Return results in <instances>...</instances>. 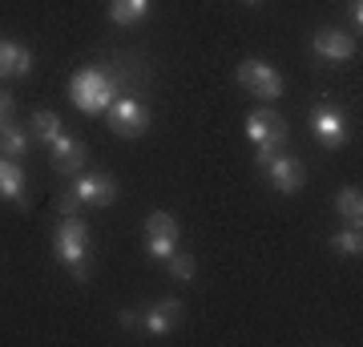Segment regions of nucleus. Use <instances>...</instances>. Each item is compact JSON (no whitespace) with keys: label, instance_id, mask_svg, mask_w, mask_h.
I'll list each match as a JSON object with an SVG mask.
<instances>
[{"label":"nucleus","instance_id":"nucleus-1","mask_svg":"<svg viewBox=\"0 0 363 347\" xmlns=\"http://www.w3.org/2000/svg\"><path fill=\"white\" fill-rule=\"evenodd\" d=\"M69 97H73V105H77L81 114H105V109L113 105V97H121V89H117L113 73L89 65V69H77V73H73Z\"/></svg>","mask_w":363,"mask_h":347},{"label":"nucleus","instance_id":"nucleus-2","mask_svg":"<svg viewBox=\"0 0 363 347\" xmlns=\"http://www.w3.org/2000/svg\"><path fill=\"white\" fill-rule=\"evenodd\" d=\"M247 138L255 142V162L262 166L271 154L283 150L291 133H286V121L274 114V109H255V114L247 117Z\"/></svg>","mask_w":363,"mask_h":347},{"label":"nucleus","instance_id":"nucleus-3","mask_svg":"<svg viewBox=\"0 0 363 347\" xmlns=\"http://www.w3.org/2000/svg\"><path fill=\"white\" fill-rule=\"evenodd\" d=\"M52 255L61 258L65 267H81L89 258V226L77 214H61L57 231H52Z\"/></svg>","mask_w":363,"mask_h":347},{"label":"nucleus","instance_id":"nucleus-4","mask_svg":"<svg viewBox=\"0 0 363 347\" xmlns=\"http://www.w3.org/2000/svg\"><path fill=\"white\" fill-rule=\"evenodd\" d=\"M105 117H109V129L121 133V138H142L145 129H150V109L138 97H130V93L113 97V105L105 109Z\"/></svg>","mask_w":363,"mask_h":347},{"label":"nucleus","instance_id":"nucleus-5","mask_svg":"<svg viewBox=\"0 0 363 347\" xmlns=\"http://www.w3.org/2000/svg\"><path fill=\"white\" fill-rule=\"evenodd\" d=\"M311 133L323 150H339V145L347 142V117H343V109L331 101L311 105Z\"/></svg>","mask_w":363,"mask_h":347},{"label":"nucleus","instance_id":"nucleus-6","mask_svg":"<svg viewBox=\"0 0 363 347\" xmlns=\"http://www.w3.org/2000/svg\"><path fill=\"white\" fill-rule=\"evenodd\" d=\"M234 77H238V85L247 93H255V97H262V101H274L279 93H283V77H279V69L267 61H242L238 69H234Z\"/></svg>","mask_w":363,"mask_h":347},{"label":"nucleus","instance_id":"nucleus-7","mask_svg":"<svg viewBox=\"0 0 363 347\" xmlns=\"http://www.w3.org/2000/svg\"><path fill=\"white\" fill-rule=\"evenodd\" d=\"M262 174H267V182H271L279 194H298L303 190V182H307V170H303V162L298 158H291V154H271L267 162H262Z\"/></svg>","mask_w":363,"mask_h":347},{"label":"nucleus","instance_id":"nucleus-8","mask_svg":"<svg viewBox=\"0 0 363 347\" xmlns=\"http://www.w3.org/2000/svg\"><path fill=\"white\" fill-rule=\"evenodd\" d=\"M174 246H178V222H174V214L154 210V214L145 219V250L166 263V258L174 255Z\"/></svg>","mask_w":363,"mask_h":347},{"label":"nucleus","instance_id":"nucleus-9","mask_svg":"<svg viewBox=\"0 0 363 347\" xmlns=\"http://www.w3.org/2000/svg\"><path fill=\"white\" fill-rule=\"evenodd\" d=\"M69 194L81 206H113L117 202V178H109V174H81Z\"/></svg>","mask_w":363,"mask_h":347},{"label":"nucleus","instance_id":"nucleus-10","mask_svg":"<svg viewBox=\"0 0 363 347\" xmlns=\"http://www.w3.org/2000/svg\"><path fill=\"white\" fill-rule=\"evenodd\" d=\"M49 158H52V166L61 170V174H81V166L89 162V150H85L77 138L61 133V138H52L49 142Z\"/></svg>","mask_w":363,"mask_h":347},{"label":"nucleus","instance_id":"nucleus-11","mask_svg":"<svg viewBox=\"0 0 363 347\" xmlns=\"http://www.w3.org/2000/svg\"><path fill=\"white\" fill-rule=\"evenodd\" d=\"M311 49H315V57H323V61H351V57H355V40H351V33L323 28V33L311 37Z\"/></svg>","mask_w":363,"mask_h":347},{"label":"nucleus","instance_id":"nucleus-12","mask_svg":"<svg viewBox=\"0 0 363 347\" xmlns=\"http://www.w3.org/2000/svg\"><path fill=\"white\" fill-rule=\"evenodd\" d=\"M182 303L178 299H166V303H154V307H145V315L138 323H142L150 335H169L174 327H178V319H182Z\"/></svg>","mask_w":363,"mask_h":347},{"label":"nucleus","instance_id":"nucleus-13","mask_svg":"<svg viewBox=\"0 0 363 347\" xmlns=\"http://www.w3.org/2000/svg\"><path fill=\"white\" fill-rule=\"evenodd\" d=\"M28 69H33V53H28L25 45H16V40L0 37V81L28 77Z\"/></svg>","mask_w":363,"mask_h":347},{"label":"nucleus","instance_id":"nucleus-14","mask_svg":"<svg viewBox=\"0 0 363 347\" xmlns=\"http://www.w3.org/2000/svg\"><path fill=\"white\" fill-rule=\"evenodd\" d=\"M0 198L25 206V170H21V162H13L4 154H0Z\"/></svg>","mask_w":363,"mask_h":347},{"label":"nucleus","instance_id":"nucleus-15","mask_svg":"<svg viewBox=\"0 0 363 347\" xmlns=\"http://www.w3.org/2000/svg\"><path fill=\"white\" fill-rule=\"evenodd\" d=\"M145 13H150V0H109V21L121 28L138 25Z\"/></svg>","mask_w":363,"mask_h":347},{"label":"nucleus","instance_id":"nucleus-16","mask_svg":"<svg viewBox=\"0 0 363 347\" xmlns=\"http://www.w3.org/2000/svg\"><path fill=\"white\" fill-rule=\"evenodd\" d=\"M335 210L347 226H359L363 222V194L355 190V186H343V190L335 194Z\"/></svg>","mask_w":363,"mask_h":347},{"label":"nucleus","instance_id":"nucleus-17","mask_svg":"<svg viewBox=\"0 0 363 347\" xmlns=\"http://www.w3.org/2000/svg\"><path fill=\"white\" fill-rule=\"evenodd\" d=\"M0 154L4 158H13V162H21V158L28 154V129H21V126H0Z\"/></svg>","mask_w":363,"mask_h":347},{"label":"nucleus","instance_id":"nucleus-18","mask_svg":"<svg viewBox=\"0 0 363 347\" xmlns=\"http://www.w3.org/2000/svg\"><path fill=\"white\" fill-rule=\"evenodd\" d=\"M28 129H33V138H37V142H45V145H49L52 138H61V133H65V129H61V117L52 114V109H37Z\"/></svg>","mask_w":363,"mask_h":347},{"label":"nucleus","instance_id":"nucleus-19","mask_svg":"<svg viewBox=\"0 0 363 347\" xmlns=\"http://www.w3.org/2000/svg\"><path fill=\"white\" fill-rule=\"evenodd\" d=\"M331 246H335L339 255L347 258H359L363 255V238H359V226H343L339 234H331Z\"/></svg>","mask_w":363,"mask_h":347},{"label":"nucleus","instance_id":"nucleus-20","mask_svg":"<svg viewBox=\"0 0 363 347\" xmlns=\"http://www.w3.org/2000/svg\"><path fill=\"white\" fill-rule=\"evenodd\" d=\"M166 267H169V275H174L178 283H190V279L198 275L194 255H169V258H166Z\"/></svg>","mask_w":363,"mask_h":347},{"label":"nucleus","instance_id":"nucleus-21","mask_svg":"<svg viewBox=\"0 0 363 347\" xmlns=\"http://www.w3.org/2000/svg\"><path fill=\"white\" fill-rule=\"evenodd\" d=\"M13 121V93L0 89V126H9Z\"/></svg>","mask_w":363,"mask_h":347},{"label":"nucleus","instance_id":"nucleus-22","mask_svg":"<svg viewBox=\"0 0 363 347\" xmlns=\"http://www.w3.org/2000/svg\"><path fill=\"white\" fill-rule=\"evenodd\" d=\"M347 16L355 21V33H359V25H363V4H359V0H351V4H347Z\"/></svg>","mask_w":363,"mask_h":347},{"label":"nucleus","instance_id":"nucleus-23","mask_svg":"<svg viewBox=\"0 0 363 347\" xmlns=\"http://www.w3.org/2000/svg\"><path fill=\"white\" fill-rule=\"evenodd\" d=\"M117 319H121V327H133V323H138V315H133V311H121Z\"/></svg>","mask_w":363,"mask_h":347},{"label":"nucleus","instance_id":"nucleus-24","mask_svg":"<svg viewBox=\"0 0 363 347\" xmlns=\"http://www.w3.org/2000/svg\"><path fill=\"white\" fill-rule=\"evenodd\" d=\"M247 4H259V0H247Z\"/></svg>","mask_w":363,"mask_h":347}]
</instances>
